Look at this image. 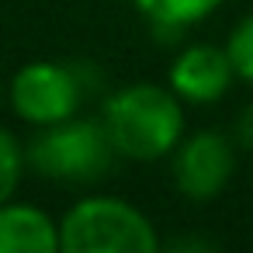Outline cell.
I'll list each match as a JSON object with an SVG mask.
<instances>
[{"label":"cell","mask_w":253,"mask_h":253,"mask_svg":"<svg viewBox=\"0 0 253 253\" xmlns=\"http://www.w3.org/2000/svg\"><path fill=\"white\" fill-rule=\"evenodd\" d=\"M59 250V222L21 201L0 205V253H56Z\"/></svg>","instance_id":"52a82bcc"},{"label":"cell","mask_w":253,"mask_h":253,"mask_svg":"<svg viewBox=\"0 0 253 253\" xmlns=\"http://www.w3.org/2000/svg\"><path fill=\"white\" fill-rule=\"evenodd\" d=\"M232 80H236V70L229 63L225 45L218 49V45H208V42L180 49L170 63V73H167V87L187 104L222 101L229 94Z\"/></svg>","instance_id":"8992f818"},{"label":"cell","mask_w":253,"mask_h":253,"mask_svg":"<svg viewBox=\"0 0 253 253\" xmlns=\"http://www.w3.org/2000/svg\"><path fill=\"white\" fill-rule=\"evenodd\" d=\"M63 253H156L160 236L135 205L122 198H84L59 218Z\"/></svg>","instance_id":"3957f363"},{"label":"cell","mask_w":253,"mask_h":253,"mask_svg":"<svg viewBox=\"0 0 253 253\" xmlns=\"http://www.w3.org/2000/svg\"><path fill=\"white\" fill-rule=\"evenodd\" d=\"M101 122L125 160H160L184 139V101L160 84H128L108 94Z\"/></svg>","instance_id":"6da1fadb"},{"label":"cell","mask_w":253,"mask_h":253,"mask_svg":"<svg viewBox=\"0 0 253 253\" xmlns=\"http://www.w3.org/2000/svg\"><path fill=\"white\" fill-rule=\"evenodd\" d=\"M225 52H229V63L236 70V80L253 84V14L236 21V28L229 32Z\"/></svg>","instance_id":"30bf717a"},{"label":"cell","mask_w":253,"mask_h":253,"mask_svg":"<svg viewBox=\"0 0 253 253\" xmlns=\"http://www.w3.org/2000/svg\"><path fill=\"white\" fill-rule=\"evenodd\" d=\"M173 156V184L187 201H211L225 191L236 170V142L225 132L201 128L177 142Z\"/></svg>","instance_id":"5b68a950"},{"label":"cell","mask_w":253,"mask_h":253,"mask_svg":"<svg viewBox=\"0 0 253 253\" xmlns=\"http://www.w3.org/2000/svg\"><path fill=\"white\" fill-rule=\"evenodd\" d=\"M0 94H4V84H0Z\"/></svg>","instance_id":"7c38bea8"},{"label":"cell","mask_w":253,"mask_h":253,"mask_svg":"<svg viewBox=\"0 0 253 253\" xmlns=\"http://www.w3.org/2000/svg\"><path fill=\"white\" fill-rule=\"evenodd\" d=\"M28 167L56 184H97L111 173L118 149L101 118H66L39 128L25 149Z\"/></svg>","instance_id":"7a4b0ae2"},{"label":"cell","mask_w":253,"mask_h":253,"mask_svg":"<svg viewBox=\"0 0 253 253\" xmlns=\"http://www.w3.org/2000/svg\"><path fill=\"white\" fill-rule=\"evenodd\" d=\"M25 149L21 142L7 132V128H0V205L11 201L18 184H21V173H25Z\"/></svg>","instance_id":"9c48e42d"},{"label":"cell","mask_w":253,"mask_h":253,"mask_svg":"<svg viewBox=\"0 0 253 253\" xmlns=\"http://www.w3.org/2000/svg\"><path fill=\"white\" fill-rule=\"evenodd\" d=\"M94 80H97V70H90L87 63L35 59L11 77L7 97L21 122L45 128L73 118L87 101V94L94 90Z\"/></svg>","instance_id":"277c9868"},{"label":"cell","mask_w":253,"mask_h":253,"mask_svg":"<svg viewBox=\"0 0 253 253\" xmlns=\"http://www.w3.org/2000/svg\"><path fill=\"white\" fill-rule=\"evenodd\" d=\"M128 4L149 21L156 39H180L191 25H201L218 11L222 0H128Z\"/></svg>","instance_id":"ba28073f"},{"label":"cell","mask_w":253,"mask_h":253,"mask_svg":"<svg viewBox=\"0 0 253 253\" xmlns=\"http://www.w3.org/2000/svg\"><path fill=\"white\" fill-rule=\"evenodd\" d=\"M232 142L253 149V104L239 111V118H236V132H232Z\"/></svg>","instance_id":"8fae6325"}]
</instances>
